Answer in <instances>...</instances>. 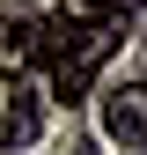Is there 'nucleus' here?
Listing matches in <instances>:
<instances>
[{"instance_id":"1","label":"nucleus","mask_w":147,"mask_h":155,"mask_svg":"<svg viewBox=\"0 0 147 155\" xmlns=\"http://www.w3.org/2000/svg\"><path fill=\"white\" fill-rule=\"evenodd\" d=\"M118 45H125V22H103V30H81V37H52V96L81 104Z\"/></svg>"},{"instance_id":"2","label":"nucleus","mask_w":147,"mask_h":155,"mask_svg":"<svg viewBox=\"0 0 147 155\" xmlns=\"http://www.w3.org/2000/svg\"><path fill=\"white\" fill-rule=\"evenodd\" d=\"M52 52V30L30 22V15H0V74H22Z\"/></svg>"},{"instance_id":"3","label":"nucleus","mask_w":147,"mask_h":155,"mask_svg":"<svg viewBox=\"0 0 147 155\" xmlns=\"http://www.w3.org/2000/svg\"><path fill=\"white\" fill-rule=\"evenodd\" d=\"M140 0H52V37H81V30H103V22H125Z\"/></svg>"},{"instance_id":"4","label":"nucleus","mask_w":147,"mask_h":155,"mask_svg":"<svg viewBox=\"0 0 147 155\" xmlns=\"http://www.w3.org/2000/svg\"><path fill=\"white\" fill-rule=\"evenodd\" d=\"M103 133L118 148H147V96L140 89H110L103 96Z\"/></svg>"},{"instance_id":"5","label":"nucleus","mask_w":147,"mask_h":155,"mask_svg":"<svg viewBox=\"0 0 147 155\" xmlns=\"http://www.w3.org/2000/svg\"><path fill=\"white\" fill-rule=\"evenodd\" d=\"M37 126H44V96L30 89H8V104H0V148H30Z\"/></svg>"},{"instance_id":"6","label":"nucleus","mask_w":147,"mask_h":155,"mask_svg":"<svg viewBox=\"0 0 147 155\" xmlns=\"http://www.w3.org/2000/svg\"><path fill=\"white\" fill-rule=\"evenodd\" d=\"M140 96H147V81H140Z\"/></svg>"}]
</instances>
